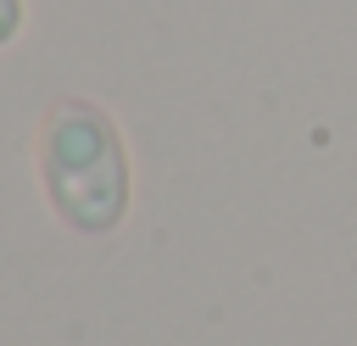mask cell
Segmentation results:
<instances>
[{
	"label": "cell",
	"instance_id": "6da1fadb",
	"mask_svg": "<svg viewBox=\"0 0 357 346\" xmlns=\"http://www.w3.org/2000/svg\"><path fill=\"white\" fill-rule=\"evenodd\" d=\"M39 184L56 206V218L78 234H112L128 218V151L117 123L95 100H56L39 123Z\"/></svg>",
	"mask_w": 357,
	"mask_h": 346
},
{
	"label": "cell",
	"instance_id": "7a4b0ae2",
	"mask_svg": "<svg viewBox=\"0 0 357 346\" xmlns=\"http://www.w3.org/2000/svg\"><path fill=\"white\" fill-rule=\"evenodd\" d=\"M22 33V0H0V45H11Z\"/></svg>",
	"mask_w": 357,
	"mask_h": 346
}]
</instances>
